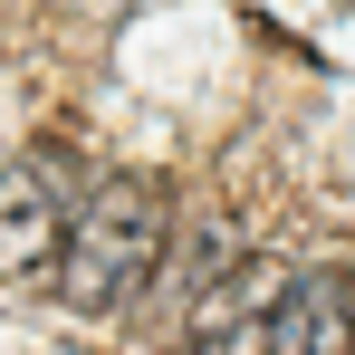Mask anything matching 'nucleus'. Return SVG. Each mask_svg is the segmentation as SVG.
<instances>
[{"instance_id": "f257e3e1", "label": "nucleus", "mask_w": 355, "mask_h": 355, "mask_svg": "<svg viewBox=\"0 0 355 355\" xmlns=\"http://www.w3.org/2000/svg\"><path fill=\"white\" fill-rule=\"evenodd\" d=\"M173 240V192L154 173H106L96 192H77V221L58 240V297L77 317H116L154 288Z\"/></svg>"}, {"instance_id": "f03ea898", "label": "nucleus", "mask_w": 355, "mask_h": 355, "mask_svg": "<svg viewBox=\"0 0 355 355\" xmlns=\"http://www.w3.org/2000/svg\"><path fill=\"white\" fill-rule=\"evenodd\" d=\"M67 221H77V154L39 144L0 164V279H39V259H58Z\"/></svg>"}, {"instance_id": "7ed1b4c3", "label": "nucleus", "mask_w": 355, "mask_h": 355, "mask_svg": "<svg viewBox=\"0 0 355 355\" xmlns=\"http://www.w3.org/2000/svg\"><path fill=\"white\" fill-rule=\"evenodd\" d=\"M269 355H355V279L346 269H307L288 288H279V307H269Z\"/></svg>"}]
</instances>
